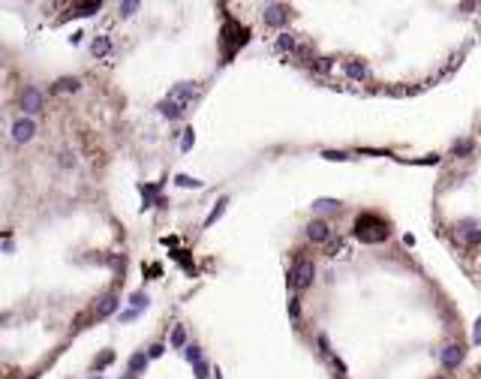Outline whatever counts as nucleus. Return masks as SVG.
Here are the masks:
<instances>
[{"label":"nucleus","instance_id":"nucleus-1","mask_svg":"<svg viewBox=\"0 0 481 379\" xmlns=\"http://www.w3.org/2000/svg\"><path fill=\"white\" fill-rule=\"evenodd\" d=\"M199 94V85H190V82H184V85H175L168 96L160 102V112L172 121V118H181L184 112H187V105L192 102V96Z\"/></svg>","mask_w":481,"mask_h":379},{"label":"nucleus","instance_id":"nucleus-2","mask_svg":"<svg viewBox=\"0 0 481 379\" xmlns=\"http://www.w3.org/2000/svg\"><path fill=\"white\" fill-rule=\"evenodd\" d=\"M388 223L379 217V214H361L358 220H355V238L361 241V244H382L385 238H388Z\"/></svg>","mask_w":481,"mask_h":379},{"label":"nucleus","instance_id":"nucleus-3","mask_svg":"<svg viewBox=\"0 0 481 379\" xmlns=\"http://www.w3.org/2000/svg\"><path fill=\"white\" fill-rule=\"evenodd\" d=\"M223 39V51H225V58H232L241 45H247L250 42V28H244V24H238L235 18H225V24H223V33H220Z\"/></svg>","mask_w":481,"mask_h":379},{"label":"nucleus","instance_id":"nucleus-4","mask_svg":"<svg viewBox=\"0 0 481 379\" xmlns=\"http://www.w3.org/2000/svg\"><path fill=\"white\" fill-rule=\"evenodd\" d=\"M313 277H316V265H313L310 259H295L292 274H289V283L301 292V289H310V286H313Z\"/></svg>","mask_w":481,"mask_h":379},{"label":"nucleus","instance_id":"nucleus-5","mask_svg":"<svg viewBox=\"0 0 481 379\" xmlns=\"http://www.w3.org/2000/svg\"><path fill=\"white\" fill-rule=\"evenodd\" d=\"M262 18H265V24H271V28H283V24H286V18H289V12H286V6L271 3V6H265Z\"/></svg>","mask_w":481,"mask_h":379},{"label":"nucleus","instance_id":"nucleus-6","mask_svg":"<svg viewBox=\"0 0 481 379\" xmlns=\"http://www.w3.org/2000/svg\"><path fill=\"white\" fill-rule=\"evenodd\" d=\"M33 136H36V124H33L31 118H18L12 124V139L15 142H31Z\"/></svg>","mask_w":481,"mask_h":379},{"label":"nucleus","instance_id":"nucleus-7","mask_svg":"<svg viewBox=\"0 0 481 379\" xmlns=\"http://www.w3.org/2000/svg\"><path fill=\"white\" fill-rule=\"evenodd\" d=\"M21 109H24V115H36V112L42 109V94H39V88H24V94H21Z\"/></svg>","mask_w":481,"mask_h":379},{"label":"nucleus","instance_id":"nucleus-8","mask_svg":"<svg viewBox=\"0 0 481 379\" xmlns=\"http://www.w3.org/2000/svg\"><path fill=\"white\" fill-rule=\"evenodd\" d=\"M307 238H310V241H316V244L328 241V238H331V226H328L325 220H313L310 226H307Z\"/></svg>","mask_w":481,"mask_h":379},{"label":"nucleus","instance_id":"nucleus-9","mask_svg":"<svg viewBox=\"0 0 481 379\" xmlns=\"http://www.w3.org/2000/svg\"><path fill=\"white\" fill-rule=\"evenodd\" d=\"M460 361H463V346L451 343V346L442 349V367H445V370H454V367H457Z\"/></svg>","mask_w":481,"mask_h":379},{"label":"nucleus","instance_id":"nucleus-10","mask_svg":"<svg viewBox=\"0 0 481 379\" xmlns=\"http://www.w3.org/2000/svg\"><path fill=\"white\" fill-rule=\"evenodd\" d=\"M118 307H121V298H118V295H105V298L99 301V307H96V319H105V316H111Z\"/></svg>","mask_w":481,"mask_h":379},{"label":"nucleus","instance_id":"nucleus-11","mask_svg":"<svg viewBox=\"0 0 481 379\" xmlns=\"http://www.w3.org/2000/svg\"><path fill=\"white\" fill-rule=\"evenodd\" d=\"M78 88H81V82H78V78H58V82L51 85V91H54V94H75Z\"/></svg>","mask_w":481,"mask_h":379},{"label":"nucleus","instance_id":"nucleus-12","mask_svg":"<svg viewBox=\"0 0 481 379\" xmlns=\"http://www.w3.org/2000/svg\"><path fill=\"white\" fill-rule=\"evenodd\" d=\"M225 205H229V199H220V202H217V205H214V208H211V214H208V220H205V226H208V229H211V226H214V223L220 220V217H223V211H225Z\"/></svg>","mask_w":481,"mask_h":379},{"label":"nucleus","instance_id":"nucleus-13","mask_svg":"<svg viewBox=\"0 0 481 379\" xmlns=\"http://www.w3.org/2000/svg\"><path fill=\"white\" fill-rule=\"evenodd\" d=\"M99 0H91V3H75L72 6V15H94V12H99Z\"/></svg>","mask_w":481,"mask_h":379},{"label":"nucleus","instance_id":"nucleus-14","mask_svg":"<svg viewBox=\"0 0 481 379\" xmlns=\"http://www.w3.org/2000/svg\"><path fill=\"white\" fill-rule=\"evenodd\" d=\"M145 367H148V355H145V352H135V355L129 358V373H135V376H138Z\"/></svg>","mask_w":481,"mask_h":379},{"label":"nucleus","instance_id":"nucleus-15","mask_svg":"<svg viewBox=\"0 0 481 379\" xmlns=\"http://www.w3.org/2000/svg\"><path fill=\"white\" fill-rule=\"evenodd\" d=\"M108 48H111V42H108V36H96L94 42H91V51H94L96 58H102V55H108Z\"/></svg>","mask_w":481,"mask_h":379},{"label":"nucleus","instance_id":"nucleus-16","mask_svg":"<svg viewBox=\"0 0 481 379\" xmlns=\"http://www.w3.org/2000/svg\"><path fill=\"white\" fill-rule=\"evenodd\" d=\"M337 208H340V202H337V199H316V202H313V211H319V214L337 211Z\"/></svg>","mask_w":481,"mask_h":379},{"label":"nucleus","instance_id":"nucleus-17","mask_svg":"<svg viewBox=\"0 0 481 379\" xmlns=\"http://www.w3.org/2000/svg\"><path fill=\"white\" fill-rule=\"evenodd\" d=\"M184 343H187V328H184V325H175V331H172V346L181 349Z\"/></svg>","mask_w":481,"mask_h":379},{"label":"nucleus","instance_id":"nucleus-18","mask_svg":"<svg viewBox=\"0 0 481 379\" xmlns=\"http://www.w3.org/2000/svg\"><path fill=\"white\" fill-rule=\"evenodd\" d=\"M346 75H349V78H358V82H361V78L367 75V66H364V63H346Z\"/></svg>","mask_w":481,"mask_h":379},{"label":"nucleus","instance_id":"nucleus-19","mask_svg":"<svg viewBox=\"0 0 481 379\" xmlns=\"http://www.w3.org/2000/svg\"><path fill=\"white\" fill-rule=\"evenodd\" d=\"M175 184H178V187H187V190H199L202 187V181H199V178H190V175H178V178H175Z\"/></svg>","mask_w":481,"mask_h":379},{"label":"nucleus","instance_id":"nucleus-20","mask_svg":"<svg viewBox=\"0 0 481 379\" xmlns=\"http://www.w3.org/2000/svg\"><path fill=\"white\" fill-rule=\"evenodd\" d=\"M129 304H132V310H142V307H148V295H145V292H132V295H129Z\"/></svg>","mask_w":481,"mask_h":379},{"label":"nucleus","instance_id":"nucleus-21","mask_svg":"<svg viewBox=\"0 0 481 379\" xmlns=\"http://www.w3.org/2000/svg\"><path fill=\"white\" fill-rule=\"evenodd\" d=\"M111 361H115V352H111V349H105V352H102V355L94 361V367H96V370H102V367H108Z\"/></svg>","mask_w":481,"mask_h":379},{"label":"nucleus","instance_id":"nucleus-22","mask_svg":"<svg viewBox=\"0 0 481 379\" xmlns=\"http://www.w3.org/2000/svg\"><path fill=\"white\" fill-rule=\"evenodd\" d=\"M277 48H280V51L295 48V36H292V33H280V39H277Z\"/></svg>","mask_w":481,"mask_h":379},{"label":"nucleus","instance_id":"nucleus-23","mask_svg":"<svg viewBox=\"0 0 481 379\" xmlns=\"http://www.w3.org/2000/svg\"><path fill=\"white\" fill-rule=\"evenodd\" d=\"M195 145V132L192 129H184V139H181V151H190Z\"/></svg>","mask_w":481,"mask_h":379},{"label":"nucleus","instance_id":"nucleus-24","mask_svg":"<svg viewBox=\"0 0 481 379\" xmlns=\"http://www.w3.org/2000/svg\"><path fill=\"white\" fill-rule=\"evenodd\" d=\"M184 355H187V361H190V364H199V361H202V349H199V346H187Z\"/></svg>","mask_w":481,"mask_h":379},{"label":"nucleus","instance_id":"nucleus-25","mask_svg":"<svg viewBox=\"0 0 481 379\" xmlns=\"http://www.w3.org/2000/svg\"><path fill=\"white\" fill-rule=\"evenodd\" d=\"M322 157L334 159V163H343V159H349V154H343V151H322Z\"/></svg>","mask_w":481,"mask_h":379},{"label":"nucleus","instance_id":"nucleus-26","mask_svg":"<svg viewBox=\"0 0 481 379\" xmlns=\"http://www.w3.org/2000/svg\"><path fill=\"white\" fill-rule=\"evenodd\" d=\"M472 151V142H454V154L457 157H463V154H469Z\"/></svg>","mask_w":481,"mask_h":379},{"label":"nucleus","instance_id":"nucleus-27","mask_svg":"<svg viewBox=\"0 0 481 379\" xmlns=\"http://www.w3.org/2000/svg\"><path fill=\"white\" fill-rule=\"evenodd\" d=\"M289 316H292V319H298V316H301V304H298V298H289Z\"/></svg>","mask_w":481,"mask_h":379},{"label":"nucleus","instance_id":"nucleus-28","mask_svg":"<svg viewBox=\"0 0 481 379\" xmlns=\"http://www.w3.org/2000/svg\"><path fill=\"white\" fill-rule=\"evenodd\" d=\"M135 9H138V3H135V0H129V3H121V15H132Z\"/></svg>","mask_w":481,"mask_h":379},{"label":"nucleus","instance_id":"nucleus-29","mask_svg":"<svg viewBox=\"0 0 481 379\" xmlns=\"http://www.w3.org/2000/svg\"><path fill=\"white\" fill-rule=\"evenodd\" d=\"M162 352H165V346H162V343H154V346L148 349V358H160Z\"/></svg>","mask_w":481,"mask_h":379},{"label":"nucleus","instance_id":"nucleus-30","mask_svg":"<svg viewBox=\"0 0 481 379\" xmlns=\"http://www.w3.org/2000/svg\"><path fill=\"white\" fill-rule=\"evenodd\" d=\"M195 379H208V364H205V361L195 364Z\"/></svg>","mask_w":481,"mask_h":379},{"label":"nucleus","instance_id":"nucleus-31","mask_svg":"<svg viewBox=\"0 0 481 379\" xmlns=\"http://www.w3.org/2000/svg\"><path fill=\"white\" fill-rule=\"evenodd\" d=\"M466 244H481V229H475V232H466Z\"/></svg>","mask_w":481,"mask_h":379},{"label":"nucleus","instance_id":"nucleus-32","mask_svg":"<svg viewBox=\"0 0 481 379\" xmlns=\"http://www.w3.org/2000/svg\"><path fill=\"white\" fill-rule=\"evenodd\" d=\"M61 166H66V169H69V166H75V157H72L69 151H64V154H61Z\"/></svg>","mask_w":481,"mask_h":379},{"label":"nucleus","instance_id":"nucleus-33","mask_svg":"<svg viewBox=\"0 0 481 379\" xmlns=\"http://www.w3.org/2000/svg\"><path fill=\"white\" fill-rule=\"evenodd\" d=\"M472 343H475V346H481V319L475 322V331H472Z\"/></svg>","mask_w":481,"mask_h":379},{"label":"nucleus","instance_id":"nucleus-34","mask_svg":"<svg viewBox=\"0 0 481 379\" xmlns=\"http://www.w3.org/2000/svg\"><path fill=\"white\" fill-rule=\"evenodd\" d=\"M135 316H138V310H129V313L121 316V322H129V319H135Z\"/></svg>","mask_w":481,"mask_h":379},{"label":"nucleus","instance_id":"nucleus-35","mask_svg":"<svg viewBox=\"0 0 481 379\" xmlns=\"http://www.w3.org/2000/svg\"><path fill=\"white\" fill-rule=\"evenodd\" d=\"M121 379H135V373H127V376H121Z\"/></svg>","mask_w":481,"mask_h":379},{"label":"nucleus","instance_id":"nucleus-36","mask_svg":"<svg viewBox=\"0 0 481 379\" xmlns=\"http://www.w3.org/2000/svg\"><path fill=\"white\" fill-rule=\"evenodd\" d=\"M94 379H99V376H94Z\"/></svg>","mask_w":481,"mask_h":379},{"label":"nucleus","instance_id":"nucleus-37","mask_svg":"<svg viewBox=\"0 0 481 379\" xmlns=\"http://www.w3.org/2000/svg\"><path fill=\"white\" fill-rule=\"evenodd\" d=\"M340 379H343V376H340Z\"/></svg>","mask_w":481,"mask_h":379}]
</instances>
